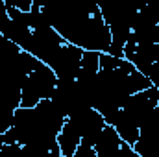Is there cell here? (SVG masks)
I'll return each instance as SVG.
<instances>
[{
	"instance_id": "obj_1",
	"label": "cell",
	"mask_w": 159,
	"mask_h": 157,
	"mask_svg": "<svg viewBox=\"0 0 159 157\" xmlns=\"http://www.w3.org/2000/svg\"><path fill=\"white\" fill-rule=\"evenodd\" d=\"M56 85H57V78H56L54 70L37 59L32 72L26 76V81H24L20 107L32 109L41 100H48L52 96V91L56 89Z\"/></svg>"
},
{
	"instance_id": "obj_2",
	"label": "cell",
	"mask_w": 159,
	"mask_h": 157,
	"mask_svg": "<svg viewBox=\"0 0 159 157\" xmlns=\"http://www.w3.org/2000/svg\"><path fill=\"white\" fill-rule=\"evenodd\" d=\"M159 102V89L157 87H150L143 92H137V94H131L122 109H120V115L126 122H129L133 128L141 129V126L144 124V120L150 117V113L156 109Z\"/></svg>"
},
{
	"instance_id": "obj_3",
	"label": "cell",
	"mask_w": 159,
	"mask_h": 157,
	"mask_svg": "<svg viewBox=\"0 0 159 157\" xmlns=\"http://www.w3.org/2000/svg\"><path fill=\"white\" fill-rule=\"evenodd\" d=\"M67 120L74 126V129L80 133L81 142L91 144L93 148H94V142L100 137L102 129L107 126L104 117L96 109H93V107H85V109L78 111L76 115H72V117L67 118Z\"/></svg>"
},
{
	"instance_id": "obj_4",
	"label": "cell",
	"mask_w": 159,
	"mask_h": 157,
	"mask_svg": "<svg viewBox=\"0 0 159 157\" xmlns=\"http://www.w3.org/2000/svg\"><path fill=\"white\" fill-rule=\"evenodd\" d=\"M81 57H83V50L67 43L57 54V57L54 59V63L50 65V69L54 70L59 81H74L81 70Z\"/></svg>"
},
{
	"instance_id": "obj_5",
	"label": "cell",
	"mask_w": 159,
	"mask_h": 157,
	"mask_svg": "<svg viewBox=\"0 0 159 157\" xmlns=\"http://www.w3.org/2000/svg\"><path fill=\"white\" fill-rule=\"evenodd\" d=\"M80 144H81L80 133L74 129V126L67 120L65 126H63V129L57 135V150H59V154L63 157H72L76 154Z\"/></svg>"
},
{
	"instance_id": "obj_6",
	"label": "cell",
	"mask_w": 159,
	"mask_h": 157,
	"mask_svg": "<svg viewBox=\"0 0 159 157\" xmlns=\"http://www.w3.org/2000/svg\"><path fill=\"white\" fill-rule=\"evenodd\" d=\"M122 146V139L119 137V133L115 131L113 126H106L100 133V137L94 142V152L96 155H106V154H113Z\"/></svg>"
},
{
	"instance_id": "obj_7",
	"label": "cell",
	"mask_w": 159,
	"mask_h": 157,
	"mask_svg": "<svg viewBox=\"0 0 159 157\" xmlns=\"http://www.w3.org/2000/svg\"><path fill=\"white\" fill-rule=\"evenodd\" d=\"M81 69L91 70V72H98L100 70V54L98 52H87V50H83Z\"/></svg>"
},
{
	"instance_id": "obj_8",
	"label": "cell",
	"mask_w": 159,
	"mask_h": 157,
	"mask_svg": "<svg viewBox=\"0 0 159 157\" xmlns=\"http://www.w3.org/2000/svg\"><path fill=\"white\" fill-rule=\"evenodd\" d=\"M0 157H20L19 144H4L0 146Z\"/></svg>"
},
{
	"instance_id": "obj_9",
	"label": "cell",
	"mask_w": 159,
	"mask_h": 157,
	"mask_svg": "<svg viewBox=\"0 0 159 157\" xmlns=\"http://www.w3.org/2000/svg\"><path fill=\"white\" fill-rule=\"evenodd\" d=\"M72 157H96V152H94V148H93L91 144L81 142L78 146V150H76V154Z\"/></svg>"
},
{
	"instance_id": "obj_10",
	"label": "cell",
	"mask_w": 159,
	"mask_h": 157,
	"mask_svg": "<svg viewBox=\"0 0 159 157\" xmlns=\"http://www.w3.org/2000/svg\"><path fill=\"white\" fill-rule=\"evenodd\" d=\"M9 24V15H7V6L4 0H0V34H4L6 26Z\"/></svg>"
},
{
	"instance_id": "obj_11",
	"label": "cell",
	"mask_w": 159,
	"mask_h": 157,
	"mask_svg": "<svg viewBox=\"0 0 159 157\" xmlns=\"http://www.w3.org/2000/svg\"><path fill=\"white\" fill-rule=\"evenodd\" d=\"M154 35H156V43H159V24L156 26V30H154Z\"/></svg>"
}]
</instances>
